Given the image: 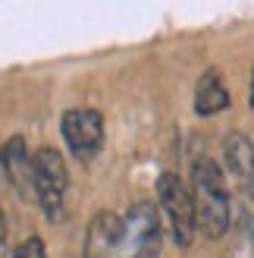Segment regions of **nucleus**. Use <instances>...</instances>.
Here are the masks:
<instances>
[{
    "label": "nucleus",
    "instance_id": "obj_1",
    "mask_svg": "<svg viewBox=\"0 0 254 258\" xmlns=\"http://www.w3.org/2000/svg\"><path fill=\"white\" fill-rule=\"evenodd\" d=\"M192 196H195L198 233H204L207 239H220L229 230L232 205H229L226 176H223L217 161L195 158V164H192Z\"/></svg>",
    "mask_w": 254,
    "mask_h": 258
},
{
    "label": "nucleus",
    "instance_id": "obj_2",
    "mask_svg": "<svg viewBox=\"0 0 254 258\" xmlns=\"http://www.w3.org/2000/svg\"><path fill=\"white\" fill-rule=\"evenodd\" d=\"M157 205L163 211V221L170 227V236L179 249L192 246L198 233V217H195V196L192 189L182 183L179 173H160L157 176Z\"/></svg>",
    "mask_w": 254,
    "mask_h": 258
},
{
    "label": "nucleus",
    "instance_id": "obj_3",
    "mask_svg": "<svg viewBox=\"0 0 254 258\" xmlns=\"http://www.w3.org/2000/svg\"><path fill=\"white\" fill-rule=\"evenodd\" d=\"M32 186L44 214L50 221H57L63 211V199H66V186H69L66 161H63V154L57 148L41 145L32 151Z\"/></svg>",
    "mask_w": 254,
    "mask_h": 258
},
{
    "label": "nucleus",
    "instance_id": "obj_4",
    "mask_svg": "<svg viewBox=\"0 0 254 258\" xmlns=\"http://www.w3.org/2000/svg\"><path fill=\"white\" fill-rule=\"evenodd\" d=\"M63 139L79 161H88L104 148V117L94 107H72L63 113Z\"/></svg>",
    "mask_w": 254,
    "mask_h": 258
},
{
    "label": "nucleus",
    "instance_id": "obj_5",
    "mask_svg": "<svg viewBox=\"0 0 254 258\" xmlns=\"http://www.w3.org/2000/svg\"><path fill=\"white\" fill-rule=\"evenodd\" d=\"M125 242H129V258H157L160 255V214L151 202H135L125 211Z\"/></svg>",
    "mask_w": 254,
    "mask_h": 258
},
{
    "label": "nucleus",
    "instance_id": "obj_6",
    "mask_svg": "<svg viewBox=\"0 0 254 258\" xmlns=\"http://www.w3.org/2000/svg\"><path fill=\"white\" fill-rule=\"evenodd\" d=\"M85 258H129L125 221L113 211H97L85 233Z\"/></svg>",
    "mask_w": 254,
    "mask_h": 258
},
{
    "label": "nucleus",
    "instance_id": "obj_7",
    "mask_svg": "<svg viewBox=\"0 0 254 258\" xmlns=\"http://www.w3.org/2000/svg\"><path fill=\"white\" fill-rule=\"evenodd\" d=\"M223 164L235 186L254 199V142L242 133H229L223 139Z\"/></svg>",
    "mask_w": 254,
    "mask_h": 258
},
{
    "label": "nucleus",
    "instance_id": "obj_8",
    "mask_svg": "<svg viewBox=\"0 0 254 258\" xmlns=\"http://www.w3.org/2000/svg\"><path fill=\"white\" fill-rule=\"evenodd\" d=\"M0 164H4V173H7L13 189L22 192V196H35V186H32V151L25 148L22 136H13V139L4 142V148H0Z\"/></svg>",
    "mask_w": 254,
    "mask_h": 258
},
{
    "label": "nucleus",
    "instance_id": "obj_9",
    "mask_svg": "<svg viewBox=\"0 0 254 258\" xmlns=\"http://www.w3.org/2000/svg\"><path fill=\"white\" fill-rule=\"evenodd\" d=\"M226 107H229V88H226L223 76L217 70H207L195 88V113L198 117H213V113H220Z\"/></svg>",
    "mask_w": 254,
    "mask_h": 258
},
{
    "label": "nucleus",
    "instance_id": "obj_10",
    "mask_svg": "<svg viewBox=\"0 0 254 258\" xmlns=\"http://www.w3.org/2000/svg\"><path fill=\"white\" fill-rule=\"evenodd\" d=\"M13 258H47V246L41 236H29L22 246L13 252Z\"/></svg>",
    "mask_w": 254,
    "mask_h": 258
},
{
    "label": "nucleus",
    "instance_id": "obj_11",
    "mask_svg": "<svg viewBox=\"0 0 254 258\" xmlns=\"http://www.w3.org/2000/svg\"><path fill=\"white\" fill-rule=\"evenodd\" d=\"M7 249V214H4V208H0V252Z\"/></svg>",
    "mask_w": 254,
    "mask_h": 258
},
{
    "label": "nucleus",
    "instance_id": "obj_12",
    "mask_svg": "<svg viewBox=\"0 0 254 258\" xmlns=\"http://www.w3.org/2000/svg\"><path fill=\"white\" fill-rule=\"evenodd\" d=\"M248 104H251V110H254V73H251V88H248Z\"/></svg>",
    "mask_w": 254,
    "mask_h": 258
}]
</instances>
